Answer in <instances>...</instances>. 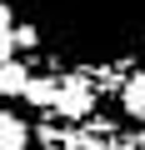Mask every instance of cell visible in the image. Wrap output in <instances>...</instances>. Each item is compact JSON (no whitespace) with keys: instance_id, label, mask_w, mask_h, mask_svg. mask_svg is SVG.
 Segmentation results:
<instances>
[{"instance_id":"1","label":"cell","mask_w":145,"mask_h":150,"mask_svg":"<svg viewBox=\"0 0 145 150\" xmlns=\"http://www.w3.org/2000/svg\"><path fill=\"white\" fill-rule=\"evenodd\" d=\"M55 115H65V120H80L85 110H90V85L85 80H65V85H55Z\"/></svg>"},{"instance_id":"2","label":"cell","mask_w":145,"mask_h":150,"mask_svg":"<svg viewBox=\"0 0 145 150\" xmlns=\"http://www.w3.org/2000/svg\"><path fill=\"white\" fill-rule=\"evenodd\" d=\"M30 145V125L15 110H0V150H25Z\"/></svg>"},{"instance_id":"3","label":"cell","mask_w":145,"mask_h":150,"mask_svg":"<svg viewBox=\"0 0 145 150\" xmlns=\"http://www.w3.org/2000/svg\"><path fill=\"white\" fill-rule=\"evenodd\" d=\"M25 80H30V70H25V60H0V95H25Z\"/></svg>"},{"instance_id":"4","label":"cell","mask_w":145,"mask_h":150,"mask_svg":"<svg viewBox=\"0 0 145 150\" xmlns=\"http://www.w3.org/2000/svg\"><path fill=\"white\" fill-rule=\"evenodd\" d=\"M120 100H125V115H135V120H145V70H140V75H130V80H125V90H120Z\"/></svg>"},{"instance_id":"5","label":"cell","mask_w":145,"mask_h":150,"mask_svg":"<svg viewBox=\"0 0 145 150\" xmlns=\"http://www.w3.org/2000/svg\"><path fill=\"white\" fill-rule=\"evenodd\" d=\"M55 85H60V80H25V100H30V105H40V110H50Z\"/></svg>"},{"instance_id":"6","label":"cell","mask_w":145,"mask_h":150,"mask_svg":"<svg viewBox=\"0 0 145 150\" xmlns=\"http://www.w3.org/2000/svg\"><path fill=\"white\" fill-rule=\"evenodd\" d=\"M35 40H40V35H35V25H15V45H20V50H30Z\"/></svg>"},{"instance_id":"7","label":"cell","mask_w":145,"mask_h":150,"mask_svg":"<svg viewBox=\"0 0 145 150\" xmlns=\"http://www.w3.org/2000/svg\"><path fill=\"white\" fill-rule=\"evenodd\" d=\"M10 55H15V25L0 30V60H10Z\"/></svg>"},{"instance_id":"8","label":"cell","mask_w":145,"mask_h":150,"mask_svg":"<svg viewBox=\"0 0 145 150\" xmlns=\"http://www.w3.org/2000/svg\"><path fill=\"white\" fill-rule=\"evenodd\" d=\"M10 25H15V15H10L5 5H0V30H10Z\"/></svg>"},{"instance_id":"9","label":"cell","mask_w":145,"mask_h":150,"mask_svg":"<svg viewBox=\"0 0 145 150\" xmlns=\"http://www.w3.org/2000/svg\"><path fill=\"white\" fill-rule=\"evenodd\" d=\"M120 150H145V145H120Z\"/></svg>"}]
</instances>
